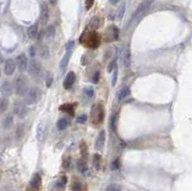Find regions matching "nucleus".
Segmentation results:
<instances>
[{
	"instance_id": "nucleus-1",
	"label": "nucleus",
	"mask_w": 192,
	"mask_h": 191,
	"mask_svg": "<svg viewBox=\"0 0 192 191\" xmlns=\"http://www.w3.org/2000/svg\"><path fill=\"white\" fill-rule=\"evenodd\" d=\"M15 90L19 96L26 95L29 90V84L24 75H18L15 80Z\"/></svg>"
},
{
	"instance_id": "nucleus-2",
	"label": "nucleus",
	"mask_w": 192,
	"mask_h": 191,
	"mask_svg": "<svg viewBox=\"0 0 192 191\" xmlns=\"http://www.w3.org/2000/svg\"><path fill=\"white\" fill-rule=\"evenodd\" d=\"M153 3H154V0H143V1L138 5V7L137 8V10L134 11V13H133V17L131 18L130 24L137 21L148 11V9L152 6Z\"/></svg>"
},
{
	"instance_id": "nucleus-3",
	"label": "nucleus",
	"mask_w": 192,
	"mask_h": 191,
	"mask_svg": "<svg viewBox=\"0 0 192 191\" xmlns=\"http://www.w3.org/2000/svg\"><path fill=\"white\" fill-rule=\"evenodd\" d=\"M41 97V91L39 88H31L25 96V104L26 105H33L39 102Z\"/></svg>"
},
{
	"instance_id": "nucleus-4",
	"label": "nucleus",
	"mask_w": 192,
	"mask_h": 191,
	"mask_svg": "<svg viewBox=\"0 0 192 191\" xmlns=\"http://www.w3.org/2000/svg\"><path fill=\"white\" fill-rule=\"evenodd\" d=\"M28 73L32 78H38L40 73H41V65L40 62L36 61V60H32L28 63Z\"/></svg>"
},
{
	"instance_id": "nucleus-5",
	"label": "nucleus",
	"mask_w": 192,
	"mask_h": 191,
	"mask_svg": "<svg viewBox=\"0 0 192 191\" xmlns=\"http://www.w3.org/2000/svg\"><path fill=\"white\" fill-rule=\"evenodd\" d=\"M73 46H74V43L73 41H68L67 44H66V53H65V56L62 57V61L60 62V69L62 71L66 69L67 63H68V61H69V58L71 56V53H72V49H73Z\"/></svg>"
},
{
	"instance_id": "nucleus-6",
	"label": "nucleus",
	"mask_w": 192,
	"mask_h": 191,
	"mask_svg": "<svg viewBox=\"0 0 192 191\" xmlns=\"http://www.w3.org/2000/svg\"><path fill=\"white\" fill-rule=\"evenodd\" d=\"M94 110H92V114H93V122L95 124H100L104 120V109L102 105H97L93 108Z\"/></svg>"
},
{
	"instance_id": "nucleus-7",
	"label": "nucleus",
	"mask_w": 192,
	"mask_h": 191,
	"mask_svg": "<svg viewBox=\"0 0 192 191\" xmlns=\"http://www.w3.org/2000/svg\"><path fill=\"white\" fill-rule=\"evenodd\" d=\"M16 66L20 72H24L28 68V59L25 54H19L16 59Z\"/></svg>"
},
{
	"instance_id": "nucleus-8",
	"label": "nucleus",
	"mask_w": 192,
	"mask_h": 191,
	"mask_svg": "<svg viewBox=\"0 0 192 191\" xmlns=\"http://www.w3.org/2000/svg\"><path fill=\"white\" fill-rule=\"evenodd\" d=\"M13 114L19 118H23L26 114H27V109L25 103L21 102V101H17L13 105Z\"/></svg>"
},
{
	"instance_id": "nucleus-9",
	"label": "nucleus",
	"mask_w": 192,
	"mask_h": 191,
	"mask_svg": "<svg viewBox=\"0 0 192 191\" xmlns=\"http://www.w3.org/2000/svg\"><path fill=\"white\" fill-rule=\"evenodd\" d=\"M120 60L122 61V63L125 67H128L131 63V53H130V48L128 46H124L121 49L120 52Z\"/></svg>"
},
{
	"instance_id": "nucleus-10",
	"label": "nucleus",
	"mask_w": 192,
	"mask_h": 191,
	"mask_svg": "<svg viewBox=\"0 0 192 191\" xmlns=\"http://www.w3.org/2000/svg\"><path fill=\"white\" fill-rule=\"evenodd\" d=\"M16 62L13 59H8L5 62L4 65V74L7 76H11L16 71Z\"/></svg>"
},
{
	"instance_id": "nucleus-11",
	"label": "nucleus",
	"mask_w": 192,
	"mask_h": 191,
	"mask_svg": "<svg viewBox=\"0 0 192 191\" xmlns=\"http://www.w3.org/2000/svg\"><path fill=\"white\" fill-rule=\"evenodd\" d=\"M75 80H76V76H75V73L70 71L69 73H67V75L66 76L65 80H63V88L65 89H70L72 88V86L75 83Z\"/></svg>"
},
{
	"instance_id": "nucleus-12",
	"label": "nucleus",
	"mask_w": 192,
	"mask_h": 191,
	"mask_svg": "<svg viewBox=\"0 0 192 191\" xmlns=\"http://www.w3.org/2000/svg\"><path fill=\"white\" fill-rule=\"evenodd\" d=\"M0 90H1V93L4 96H11L13 94V86L12 84L9 81H5L2 83L1 88H0Z\"/></svg>"
},
{
	"instance_id": "nucleus-13",
	"label": "nucleus",
	"mask_w": 192,
	"mask_h": 191,
	"mask_svg": "<svg viewBox=\"0 0 192 191\" xmlns=\"http://www.w3.org/2000/svg\"><path fill=\"white\" fill-rule=\"evenodd\" d=\"M118 29L117 27L112 25L111 27H109L108 31H107V38H108L109 40H116L118 39Z\"/></svg>"
},
{
	"instance_id": "nucleus-14",
	"label": "nucleus",
	"mask_w": 192,
	"mask_h": 191,
	"mask_svg": "<svg viewBox=\"0 0 192 191\" xmlns=\"http://www.w3.org/2000/svg\"><path fill=\"white\" fill-rule=\"evenodd\" d=\"M105 141H106V133L105 131H101L99 133L98 137L96 138V141H95V148L98 150H101L103 149V147L105 145Z\"/></svg>"
},
{
	"instance_id": "nucleus-15",
	"label": "nucleus",
	"mask_w": 192,
	"mask_h": 191,
	"mask_svg": "<svg viewBox=\"0 0 192 191\" xmlns=\"http://www.w3.org/2000/svg\"><path fill=\"white\" fill-rule=\"evenodd\" d=\"M45 137V127L41 122L38 125L37 130H36V137L40 141V142H42Z\"/></svg>"
},
{
	"instance_id": "nucleus-16",
	"label": "nucleus",
	"mask_w": 192,
	"mask_h": 191,
	"mask_svg": "<svg viewBox=\"0 0 192 191\" xmlns=\"http://www.w3.org/2000/svg\"><path fill=\"white\" fill-rule=\"evenodd\" d=\"M88 44L91 48H96L99 45V37L96 33H91L88 37Z\"/></svg>"
},
{
	"instance_id": "nucleus-17",
	"label": "nucleus",
	"mask_w": 192,
	"mask_h": 191,
	"mask_svg": "<svg viewBox=\"0 0 192 191\" xmlns=\"http://www.w3.org/2000/svg\"><path fill=\"white\" fill-rule=\"evenodd\" d=\"M28 36H29V38L31 39H37L38 37V34H39V28H38V25L37 24H34L32 26L29 27V29H28Z\"/></svg>"
},
{
	"instance_id": "nucleus-18",
	"label": "nucleus",
	"mask_w": 192,
	"mask_h": 191,
	"mask_svg": "<svg viewBox=\"0 0 192 191\" xmlns=\"http://www.w3.org/2000/svg\"><path fill=\"white\" fill-rule=\"evenodd\" d=\"M40 182H41L40 176L39 174H35L30 182V187L33 189H37L40 185Z\"/></svg>"
},
{
	"instance_id": "nucleus-19",
	"label": "nucleus",
	"mask_w": 192,
	"mask_h": 191,
	"mask_svg": "<svg viewBox=\"0 0 192 191\" xmlns=\"http://www.w3.org/2000/svg\"><path fill=\"white\" fill-rule=\"evenodd\" d=\"M13 124V116L12 114H7L3 120V128L4 129H10Z\"/></svg>"
},
{
	"instance_id": "nucleus-20",
	"label": "nucleus",
	"mask_w": 192,
	"mask_h": 191,
	"mask_svg": "<svg viewBox=\"0 0 192 191\" xmlns=\"http://www.w3.org/2000/svg\"><path fill=\"white\" fill-rule=\"evenodd\" d=\"M60 110L62 111H65L66 112V114H70L71 116H73L74 115V109H73V105H71V104H63L62 105L60 109Z\"/></svg>"
},
{
	"instance_id": "nucleus-21",
	"label": "nucleus",
	"mask_w": 192,
	"mask_h": 191,
	"mask_svg": "<svg viewBox=\"0 0 192 191\" xmlns=\"http://www.w3.org/2000/svg\"><path fill=\"white\" fill-rule=\"evenodd\" d=\"M77 168L82 174H85L88 171V165L86 163V161L84 159H78L77 160Z\"/></svg>"
},
{
	"instance_id": "nucleus-22",
	"label": "nucleus",
	"mask_w": 192,
	"mask_h": 191,
	"mask_svg": "<svg viewBox=\"0 0 192 191\" xmlns=\"http://www.w3.org/2000/svg\"><path fill=\"white\" fill-rule=\"evenodd\" d=\"M57 129H58L59 131H63V130H66L67 128V126H68V121L65 118H61L59 119L58 121H57Z\"/></svg>"
},
{
	"instance_id": "nucleus-23",
	"label": "nucleus",
	"mask_w": 192,
	"mask_h": 191,
	"mask_svg": "<svg viewBox=\"0 0 192 191\" xmlns=\"http://www.w3.org/2000/svg\"><path fill=\"white\" fill-rule=\"evenodd\" d=\"M40 56L42 59H48L50 56V52H49V48L46 45H41L40 48Z\"/></svg>"
},
{
	"instance_id": "nucleus-24",
	"label": "nucleus",
	"mask_w": 192,
	"mask_h": 191,
	"mask_svg": "<svg viewBox=\"0 0 192 191\" xmlns=\"http://www.w3.org/2000/svg\"><path fill=\"white\" fill-rule=\"evenodd\" d=\"M56 35V30H55V27L53 25H49L46 30H45V36L48 39H51L55 37Z\"/></svg>"
},
{
	"instance_id": "nucleus-25",
	"label": "nucleus",
	"mask_w": 192,
	"mask_h": 191,
	"mask_svg": "<svg viewBox=\"0 0 192 191\" xmlns=\"http://www.w3.org/2000/svg\"><path fill=\"white\" fill-rule=\"evenodd\" d=\"M9 105V100L6 97L0 98V114H2L4 111H6Z\"/></svg>"
},
{
	"instance_id": "nucleus-26",
	"label": "nucleus",
	"mask_w": 192,
	"mask_h": 191,
	"mask_svg": "<svg viewBox=\"0 0 192 191\" xmlns=\"http://www.w3.org/2000/svg\"><path fill=\"white\" fill-rule=\"evenodd\" d=\"M48 17H49V12H48V8L46 5H43L41 8V13H40V19L43 21V22H46L48 20Z\"/></svg>"
},
{
	"instance_id": "nucleus-27",
	"label": "nucleus",
	"mask_w": 192,
	"mask_h": 191,
	"mask_svg": "<svg viewBox=\"0 0 192 191\" xmlns=\"http://www.w3.org/2000/svg\"><path fill=\"white\" fill-rule=\"evenodd\" d=\"M129 93H130V88H128V87H124L121 90L119 91V93H118V100H119V101L123 100V99H124L126 96L129 95Z\"/></svg>"
},
{
	"instance_id": "nucleus-28",
	"label": "nucleus",
	"mask_w": 192,
	"mask_h": 191,
	"mask_svg": "<svg viewBox=\"0 0 192 191\" xmlns=\"http://www.w3.org/2000/svg\"><path fill=\"white\" fill-rule=\"evenodd\" d=\"M101 161H102L101 155L99 154H94V155H93V165H94V167L97 169V170L101 166Z\"/></svg>"
},
{
	"instance_id": "nucleus-29",
	"label": "nucleus",
	"mask_w": 192,
	"mask_h": 191,
	"mask_svg": "<svg viewBox=\"0 0 192 191\" xmlns=\"http://www.w3.org/2000/svg\"><path fill=\"white\" fill-rule=\"evenodd\" d=\"M113 70V73H112V76H111V86L115 87L116 83H117V78H118V67L117 66H115V68L112 69Z\"/></svg>"
},
{
	"instance_id": "nucleus-30",
	"label": "nucleus",
	"mask_w": 192,
	"mask_h": 191,
	"mask_svg": "<svg viewBox=\"0 0 192 191\" xmlns=\"http://www.w3.org/2000/svg\"><path fill=\"white\" fill-rule=\"evenodd\" d=\"M44 81L47 87H51V84L53 83V76L49 71H46L44 74Z\"/></svg>"
},
{
	"instance_id": "nucleus-31",
	"label": "nucleus",
	"mask_w": 192,
	"mask_h": 191,
	"mask_svg": "<svg viewBox=\"0 0 192 191\" xmlns=\"http://www.w3.org/2000/svg\"><path fill=\"white\" fill-rule=\"evenodd\" d=\"M99 22H100V20H99L98 17H93L90 20V27L93 28V29H96V28L99 27Z\"/></svg>"
},
{
	"instance_id": "nucleus-32",
	"label": "nucleus",
	"mask_w": 192,
	"mask_h": 191,
	"mask_svg": "<svg viewBox=\"0 0 192 191\" xmlns=\"http://www.w3.org/2000/svg\"><path fill=\"white\" fill-rule=\"evenodd\" d=\"M71 189L72 191H82V185L79 182H74L71 185Z\"/></svg>"
},
{
	"instance_id": "nucleus-33",
	"label": "nucleus",
	"mask_w": 192,
	"mask_h": 191,
	"mask_svg": "<svg viewBox=\"0 0 192 191\" xmlns=\"http://www.w3.org/2000/svg\"><path fill=\"white\" fill-rule=\"evenodd\" d=\"M119 165H120V162H119V159H116L113 160L111 163V170L115 171V170H117L119 168Z\"/></svg>"
},
{
	"instance_id": "nucleus-34",
	"label": "nucleus",
	"mask_w": 192,
	"mask_h": 191,
	"mask_svg": "<svg viewBox=\"0 0 192 191\" xmlns=\"http://www.w3.org/2000/svg\"><path fill=\"white\" fill-rule=\"evenodd\" d=\"M125 10H126V4L125 3H122L121 7L119 8V11H118V18L121 19L124 16L125 13Z\"/></svg>"
},
{
	"instance_id": "nucleus-35",
	"label": "nucleus",
	"mask_w": 192,
	"mask_h": 191,
	"mask_svg": "<svg viewBox=\"0 0 192 191\" xmlns=\"http://www.w3.org/2000/svg\"><path fill=\"white\" fill-rule=\"evenodd\" d=\"M84 93H85V95H86V96L90 98V97H92L94 95V90L92 88H88L84 89Z\"/></svg>"
},
{
	"instance_id": "nucleus-36",
	"label": "nucleus",
	"mask_w": 192,
	"mask_h": 191,
	"mask_svg": "<svg viewBox=\"0 0 192 191\" xmlns=\"http://www.w3.org/2000/svg\"><path fill=\"white\" fill-rule=\"evenodd\" d=\"M87 120H88V116L86 114H82L77 118V122L80 124H83L85 122H87Z\"/></svg>"
},
{
	"instance_id": "nucleus-37",
	"label": "nucleus",
	"mask_w": 192,
	"mask_h": 191,
	"mask_svg": "<svg viewBox=\"0 0 192 191\" xmlns=\"http://www.w3.org/2000/svg\"><path fill=\"white\" fill-rule=\"evenodd\" d=\"M120 190V186L117 185H110L108 188H107L106 191H119Z\"/></svg>"
},
{
	"instance_id": "nucleus-38",
	"label": "nucleus",
	"mask_w": 192,
	"mask_h": 191,
	"mask_svg": "<svg viewBox=\"0 0 192 191\" xmlns=\"http://www.w3.org/2000/svg\"><path fill=\"white\" fill-rule=\"evenodd\" d=\"M66 182H67V178H66V176H63V177H62L61 180L59 181V185L62 186V187H63V186L66 185Z\"/></svg>"
},
{
	"instance_id": "nucleus-39",
	"label": "nucleus",
	"mask_w": 192,
	"mask_h": 191,
	"mask_svg": "<svg viewBox=\"0 0 192 191\" xmlns=\"http://www.w3.org/2000/svg\"><path fill=\"white\" fill-rule=\"evenodd\" d=\"M99 76H100V72L96 71L95 74L93 75V78H92V83H93V84H97L98 81H99Z\"/></svg>"
},
{
	"instance_id": "nucleus-40",
	"label": "nucleus",
	"mask_w": 192,
	"mask_h": 191,
	"mask_svg": "<svg viewBox=\"0 0 192 191\" xmlns=\"http://www.w3.org/2000/svg\"><path fill=\"white\" fill-rule=\"evenodd\" d=\"M93 3H94V0H86V8H87V10H89L92 7V5H93Z\"/></svg>"
},
{
	"instance_id": "nucleus-41",
	"label": "nucleus",
	"mask_w": 192,
	"mask_h": 191,
	"mask_svg": "<svg viewBox=\"0 0 192 191\" xmlns=\"http://www.w3.org/2000/svg\"><path fill=\"white\" fill-rule=\"evenodd\" d=\"M87 146L85 143H81V153L84 155H87Z\"/></svg>"
},
{
	"instance_id": "nucleus-42",
	"label": "nucleus",
	"mask_w": 192,
	"mask_h": 191,
	"mask_svg": "<svg viewBox=\"0 0 192 191\" xmlns=\"http://www.w3.org/2000/svg\"><path fill=\"white\" fill-rule=\"evenodd\" d=\"M36 53H37V50H36V48L34 46H30L29 47V55L31 56V57H34V56L36 55Z\"/></svg>"
},
{
	"instance_id": "nucleus-43",
	"label": "nucleus",
	"mask_w": 192,
	"mask_h": 191,
	"mask_svg": "<svg viewBox=\"0 0 192 191\" xmlns=\"http://www.w3.org/2000/svg\"><path fill=\"white\" fill-rule=\"evenodd\" d=\"M21 132H23V126L22 125H20L17 127V137L20 138L21 137Z\"/></svg>"
},
{
	"instance_id": "nucleus-44",
	"label": "nucleus",
	"mask_w": 192,
	"mask_h": 191,
	"mask_svg": "<svg viewBox=\"0 0 192 191\" xmlns=\"http://www.w3.org/2000/svg\"><path fill=\"white\" fill-rule=\"evenodd\" d=\"M115 120H116V115H112L111 117V128H115Z\"/></svg>"
},
{
	"instance_id": "nucleus-45",
	"label": "nucleus",
	"mask_w": 192,
	"mask_h": 191,
	"mask_svg": "<svg viewBox=\"0 0 192 191\" xmlns=\"http://www.w3.org/2000/svg\"><path fill=\"white\" fill-rule=\"evenodd\" d=\"M70 165V160L68 159L67 161H65V163H63V166H65V168H68Z\"/></svg>"
},
{
	"instance_id": "nucleus-46",
	"label": "nucleus",
	"mask_w": 192,
	"mask_h": 191,
	"mask_svg": "<svg viewBox=\"0 0 192 191\" xmlns=\"http://www.w3.org/2000/svg\"><path fill=\"white\" fill-rule=\"evenodd\" d=\"M119 1V0H109V2L111 3V4H112V5H115V4H116L117 2Z\"/></svg>"
},
{
	"instance_id": "nucleus-47",
	"label": "nucleus",
	"mask_w": 192,
	"mask_h": 191,
	"mask_svg": "<svg viewBox=\"0 0 192 191\" xmlns=\"http://www.w3.org/2000/svg\"><path fill=\"white\" fill-rule=\"evenodd\" d=\"M49 2H50L52 5H56L57 3H58V0H49Z\"/></svg>"
},
{
	"instance_id": "nucleus-48",
	"label": "nucleus",
	"mask_w": 192,
	"mask_h": 191,
	"mask_svg": "<svg viewBox=\"0 0 192 191\" xmlns=\"http://www.w3.org/2000/svg\"><path fill=\"white\" fill-rule=\"evenodd\" d=\"M4 62V59H3V56H2V54L0 53V63H2Z\"/></svg>"
},
{
	"instance_id": "nucleus-49",
	"label": "nucleus",
	"mask_w": 192,
	"mask_h": 191,
	"mask_svg": "<svg viewBox=\"0 0 192 191\" xmlns=\"http://www.w3.org/2000/svg\"><path fill=\"white\" fill-rule=\"evenodd\" d=\"M0 74H1V72H0Z\"/></svg>"
}]
</instances>
